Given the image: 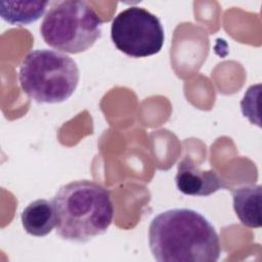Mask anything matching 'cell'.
Returning <instances> with one entry per match:
<instances>
[{"instance_id": "obj_1", "label": "cell", "mask_w": 262, "mask_h": 262, "mask_svg": "<svg viewBox=\"0 0 262 262\" xmlns=\"http://www.w3.org/2000/svg\"><path fill=\"white\" fill-rule=\"evenodd\" d=\"M148 245L159 262H215L221 253L217 231L200 212L166 210L151 220Z\"/></svg>"}, {"instance_id": "obj_2", "label": "cell", "mask_w": 262, "mask_h": 262, "mask_svg": "<svg viewBox=\"0 0 262 262\" xmlns=\"http://www.w3.org/2000/svg\"><path fill=\"white\" fill-rule=\"evenodd\" d=\"M56 234L62 239L86 243L103 234L114 218L110 191L91 180H77L59 187L52 199Z\"/></svg>"}, {"instance_id": "obj_3", "label": "cell", "mask_w": 262, "mask_h": 262, "mask_svg": "<svg viewBox=\"0 0 262 262\" xmlns=\"http://www.w3.org/2000/svg\"><path fill=\"white\" fill-rule=\"evenodd\" d=\"M79 80L76 61L57 50H33L19 66L18 81L23 91L40 103L66 101L75 92Z\"/></svg>"}, {"instance_id": "obj_4", "label": "cell", "mask_w": 262, "mask_h": 262, "mask_svg": "<svg viewBox=\"0 0 262 262\" xmlns=\"http://www.w3.org/2000/svg\"><path fill=\"white\" fill-rule=\"evenodd\" d=\"M102 20L85 1L55 2L45 14L40 32L50 47L67 53L90 49L101 37Z\"/></svg>"}, {"instance_id": "obj_5", "label": "cell", "mask_w": 262, "mask_h": 262, "mask_svg": "<svg viewBox=\"0 0 262 262\" xmlns=\"http://www.w3.org/2000/svg\"><path fill=\"white\" fill-rule=\"evenodd\" d=\"M111 38L117 49L131 57H146L161 51L165 35L160 19L148 10L131 6L112 21Z\"/></svg>"}, {"instance_id": "obj_6", "label": "cell", "mask_w": 262, "mask_h": 262, "mask_svg": "<svg viewBox=\"0 0 262 262\" xmlns=\"http://www.w3.org/2000/svg\"><path fill=\"white\" fill-rule=\"evenodd\" d=\"M175 183L180 192L192 196H208L224 187L214 170H202L188 157L179 163Z\"/></svg>"}, {"instance_id": "obj_7", "label": "cell", "mask_w": 262, "mask_h": 262, "mask_svg": "<svg viewBox=\"0 0 262 262\" xmlns=\"http://www.w3.org/2000/svg\"><path fill=\"white\" fill-rule=\"evenodd\" d=\"M20 220L27 233L42 237L56 226V215L52 201L38 199L30 203L23 211Z\"/></svg>"}, {"instance_id": "obj_8", "label": "cell", "mask_w": 262, "mask_h": 262, "mask_svg": "<svg viewBox=\"0 0 262 262\" xmlns=\"http://www.w3.org/2000/svg\"><path fill=\"white\" fill-rule=\"evenodd\" d=\"M233 209L247 227H261V185H243L231 190Z\"/></svg>"}, {"instance_id": "obj_9", "label": "cell", "mask_w": 262, "mask_h": 262, "mask_svg": "<svg viewBox=\"0 0 262 262\" xmlns=\"http://www.w3.org/2000/svg\"><path fill=\"white\" fill-rule=\"evenodd\" d=\"M48 1H0V15L10 25H30L45 12Z\"/></svg>"}]
</instances>
